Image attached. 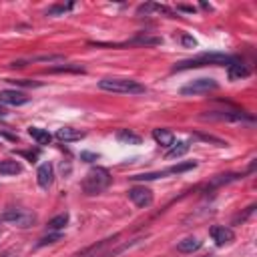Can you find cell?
Segmentation results:
<instances>
[{"label": "cell", "instance_id": "cell-1", "mask_svg": "<svg viewBox=\"0 0 257 257\" xmlns=\"http://www.w3.org/2000/svg\"><path fill=\"white\" fill-rule=\"evenodd\" d=\"M235 60V56L225 54V52H203L199 56H193L189 60H183L179 64H175V72L177 70H187V68H199V66H229Z\"/></svg>", "mask_w": 257, "mask_h": 257}, {"label": "cell", "instance_id": "cell-2", "mask_svg": "<svg viewBox=\"0 0 257 257\" xmlns=\"http://www.w3.org/2000/svg\"><path fill=\"white\" fill-rule=\"evenodd\" d=\"M110 181H112V177H110L108 169H104V167H92L84 175L80 187H82V193L84 195H98V193H102L110 185Z\"/></svg>", "mask_w": 257, "mask_h": 257}, {"label": "cell", "instance_id": "cell-3", "mask_svg": "<svg viewBox=\"0 0 257 257\" xmlns=\"http://www.w3.org/2000/svg\"><path fill=\"white\" fill-rule=\"evenodd\" d=\"M100 90L106 92H118V94H141L145 92V84L133 78H102L98 82Z\"/></svg>", "mask_w": 257, "mask_h": 257}, {"label": "cell", "instance_id": "cell-4", "mask_svg": "<svg viewBox=\"0 0 257 257\" xmlns=\"http://www.w3.org/2000/svg\"><path fill=\"white\" fill-rule=\"evenodd\" d=\"M0 221L4 223H10V225H16L20 229H28L36 223V215L28 209H20V207H12V209H6L2 215H0Z\"/></svg>", "mask_w": 257, "mask_h": 257}, {"label": "cell", "instance_id": "cell-5", "mask_svg": "<svg viewBox=\"0 0 257 257\" xmlns=\"http://www.w3.org/2000/svg\"><path fill=\"white\" fill-rule=\"evenodd\" d=\"M114 243H116V237L102 239V241H98L96 245H92V247H88V249L76 253L74 257H112V255H118L120 251H124V249L128 247V245H122V247L110 251V245H114Z\"/></svg>", "mask_w": 257, "mask_h": 257}, {"label": "cell", "instance_id": "cell-6", "mask_svg": "<svg viewBox=\"0 0 257 257\" xmlns=\"http://www.w3.org/2000/svg\"><path fill=\"white\" fill-rule=\"evenodd\" d=\"M219 88V82L215 78H195L191 80L189 84H185L181 88L183 94H205V92H211V90H217Z\"/></svg>", "mask_w": 257, "mask_h": 257}, {"label": "cell", "instance_id": "cell-7", "mask_svg": "<svg viewBox=\"0 0 257 257\" xmlns=\"http://www.w3.org/2000/svg\"><path fill=\"white\" fill-rule=\"evenodd\" d=\"M203 120H253L245 110H209L201 114Z\"/></svg>", "mask_w": 257, "mask_h": 257}, {"label": "cell", "instance_id": "cell-8", "mask_svg": "<svg viewBox=\"0 0 257 257\" xmlns=\"http://www.w3.org/2000/svg\"><path fill=\"white\" fill-rule=\"evenodd\" d=\"M128 199L137 207L145 209V207H149L153 203V191L147 189V187H133V189H128Z\"/></svg>", "mask_w": 257, "mask_h": 257}, {"label": "cell", "instance_id": "cell-9", "mask_svg": "<svg viewBox=\"0 0 257 257\" xmlns=\"http://www.w3.org/2000/svg\"><path fill=\"white\" fill-rule=\"evenodd\" d=\"M36 183L40 189H48L54 183V167L50 163H42L36 169Z\"/></svg>", "mask_w": 257, "mask_h": 257}, {"label": "cell", "instance_id": "cell-10", "mask_svg": "<svg viewBox=\"0 0 257 257\" xmlns=\"http://www.w3.org/2000/svg\"><path fill=\"white\" fill-rule=\"evenodd\" d=\"M0 102L10 104V106H22L28 102V96L20 90H12V88H4L0 90Z\"/></svg>", "mask_w": 257, "mask_h": 257}, {"label": "cell", "instance_id": "cell-11", "mask_svg": "<svg viewBox=\"0 0 257 257\" xmlns=\"http://www.w3.org/2000/svg\"><path fill=\"white\" fill-rule=\"evenodd\" d=\"M211 237H213V241L221 247V245L231 243V241L235 239V233H233V229H229V227H225V225H215V227H211Z\"/></svg>", "mask_w": 257, "mask_h": 257}, {"label": "cell", "instance_id": "cell-12", "mask_svg": "<svg viewBox=\"0 0 257 257\" xmlns=\"http://www.w3.org/2000/svg\"><path fill=\"white\" fill-rule=\"evenodd\" d=\"M227 72H229V78H231V80H241V78L249 76L247 64H245L243 60H237V58L227 66Z\"/></svg>", "mask_w": 257, "mask_h": 257}, {"label": "cell", "instance_id": "cell-13", "mask_svg": "<svg viewBox=\"0 0 257 257\" xmlns=\"http://www.w3.org/2000/svg\"><path fill=\"white\" fill-rule=\"evenodd\" d=\"M82 137H84V133H82V131H78V128H72V126H62V128H58V131H56V139H58V141H62V143L80 141Z\"/></svg>", "mask_w": 257, "mask_h": 257}, {"label": "cell", "instance_id": "cell-14", "mask_svg": "<svg viewBox=\"0 0 257 257\" xmlns=\"http://www.w3.org/2000/svg\"><path fill=\"white\" fill-rule=\"evenodd\" d=\"M20 173H22V165L18 161H12V159L0 161V175L12 177V175H20Z\"/></svg>", "mask_w": 257, "mask_h": 257}, {"label": "cell", "instance_id": "cell-15", "mask_svg": "<svg viewBox=\"0 0 257 257\" xmlns=\"http://www.w3.org/2000/svg\"><path fill=\"white\" fill-rule=\"evenodd\" d=\"M153 139L163 147H171L175 143V135L169 128H153Z\"/></svg>", "mask_w": 257, "mask_h": 257}, {"label": "cell", "instance_id": "cell-16", "mask_svg": "<svg viewBox=\"0 0 257 257\" xmlns=\"http://www.w3.org/2000/svg\"><path fill=\"white\" fill-rule=\"evenodd\" d=\"M28 135L38 143V145H48L52 141V135L46 131V128H40V126H28Z\"/></svg>", "mask_w": 257, "mask_h": 257}, {"label": "cell", "instance_id": "cell-17", "mask_svg": "<svg viewBox=\"0 0 257 257\" xmlns=\"http://www.w3.org/2000/svg\"><path fill=\"white\" fill-rule=\"evenodd\" d=\"M199 247H201V241L197 237H187V239H183V241L177 243V251L179 253H193Z\"/></svg>", "mask_w": 257, "mask_h": 257}, {"label": "cell", "instance_id": "cell-18", "mask_svg": "<svg viewBox=\"0 0 257 257\" xmlns=\"http://www.w3.org/2000/svg\"><path fill=\"white\" fill-rule=\"evenodd\" d=\"M116 141L122 143V145H141V137L128 128H122L116 133Z\"/></svg>", "mask_w": 257, "mask_h": 257}, {"label": "cell", "instance_id": "cell-19", "mask_svg": "<svg viewBox=\"0 0 257 257\" xmlns=\"http://www.w3.org/2000/svg\"><path fill=\"white\" fill-rule=\"evenodd\" d=\"M189 151V143L187 141H181V143H173L171 145V149L167 151V159H181L185 153Z\"/></svg>", "mask_w": 257, "mask_h": 257}, {"label": "cell", "instance_id": "cell-20", "mask_svg": "<svg viewBox=\"0 0 257 257\" xmlns=\"http://www.w3.org/2000/svg\"><path fill=\"white\" fill-rule=\"evenodd\" d=\"M66 225H68V213H60V215H56V217H52V219L48 221V231L58 233V231L64 229Z\"/></svg>", "mask_w": 257, "mask_h": 257}, {"label": "cell", "instance_id": "cell-21", "mask_svg": "<svg viewBox=\"0 0 257 257\" xmlns=\"http://www.w3.org/2000/svg\"><path fill=\"white\" fill-rule=\"evenodd\" d=\"M151 10H155V12H161V14H167V16H173V12L167 8V6H161V4H145V6H139V14H147V12H151Z\"/></svg>", "mask_w": 257, "mask_h": 257}, {"label": "cell", "instance_id": "cell-22", "mask_svg": "<svg viewBox=\"0 0 257 257\" xmlns=\"http://www.w3.org/2000/svg\"><path fill=\"white\" fill-rule=\"evenodd\" d=\"M46 72H84V68L80 64H58V66L48 68Z\"/></svg>", "mask_w": 257, "mask_h": 257}, {"label": "cell", "instance_id": "cell-23", "mask_svg": "<svg viewBox=\"0 0 257 257\" xmlns=\"http://www.w3.org/2000/svg\"><path fill=\"white\" fill-rule=\"evenodd\" d=\"M195 167H197V163H195V161L179 163V165H175V167L167 169V173H169V175H181V173H187V171H191V169H195Z\"/></svg>", "mask_w": 257, "mask_h": 257}, {"label": "cell", "instance_id": "cell-24", "mask_svg": "<svg viewBox=\"0 0 257 257\" xmlns=\"http://www.w3.org/2000/svg\"><path fill=\"white\" fill-rule=\"evenodd\" d=\"M72 8H74L72 2H68V4H54V6H50V8L46 10V14H48V16H58V14H64V12L72 10Z\"/></svg>", "mask_w": 257, "mask_h": 257}, {"label": "cell", "instance_id": "cell-25", "mask_svg": "<svg viewBox=\"0 0 257 257\" xmlns=\"http://www.w3.org/2000/svg\"><path fill=\"white\" fill-rule=\"evenodd\" d=\"M62 239V235L60 233H48V235H44L38 243H36V247H44V245H52V243H56V241H60Z\"/></svg>", "mask_w": 257, "mask_h": 257}, {"label": "cell", "instance_id": "cell-26", "mask_svg": "<svg viewBox=\"0 0 257 257\" xmlns=\"http://www.w3.org/2000/svg\"><path fill=\"white\" fill-rule=\"evenodd\" d=\"M32 60H36V62H64V56H60V54H48V56H36Z\"/></svg>", "mask_w": 257, "mask_h": 257}, {"label": "cell", "instance_id": "cell-27", "mask_svg": "<svg viewBox=\"0 0 257 257\" xmlns=\"http://www.w3.org/2000/svg\"><path fill=\"white\" fill-rule=\"evenodd\" d=\"M197 139H201V141H205V143H215L217 147H227L225 141H221V139H217V137H211V135H197Z\"/></svg>", "mask_w": 257, "mask_h": 257}, {"label": "cell", "instance_id": "cell-28", "mask_svg": "<svg viewBox=\"0 0 257 257\" xmlns=\"http://www.w3.org/2000/svg\"><path fill=\"white\" fill-rule=\"evenodd\" d=\"M181 42H183L185 46H191V48L197 46V40H195L193 36H189V34H183V36H181Z\"/></svg>", "mask_w": 257, "mask_h": 257}, {"label": "cell", "instance_id": "cell-29", "mask_svg": "<svg viewBox=\"0 0 257 257\" xmlns=\"http://www.w3.org/2000/svg\"><path fill=\"white\" fill-rule=\"evenodd\" d=\"M80 159L90 163V161H96V159H98V155H96V153H88V151H82V153H80Z\"/></svg>", "mask_w": 257, "mask_h": 257}, {"label": "cell", "instance_id": "cell-30", "mask_svg": "<svg viewBox=\"0 0 257 257\" xmlns=\"http://www.w3.org/2000/svg\"><path fill=\"white\" fill-rule=\"evenodd\" d=\"M10 82H14V84H18V86H40V82H28V80H10Z\"/></svg>", "mask_w": 257, "mask_h": 257}, {"label": "cell", "instance_id": "cell-31", "mask_svg": "<svg viewBox=\"0 0 257 257\" xmlns=\"http://www.w3.org/2000/svg\"><path fill=\"white\" fill-rule=\"evenodd\" d=\"M179 10H183V12H195L193 6H179Z\"/></svg>", "mask_w": 257, "mask_h": 257}, {"label": "cell", "instance_id": "cell-32", "mask_svg": "<svg viewBox=\"0 0 257 257\" xmlns=\"http://www.w3.org/2000/svg\"><path fill=\"white\" fill-rule=\"evenodd\" d=\"M0 257H18V255H14V253H10V251H8V253H2Z\"/></svg>", "mask_w": 257, "mask_h": 257}, {"label": "cell", "instance_id": "cell-33", "mask_svg": "<svg viewBox=\"0 0 257 257\" xmlns=\"http://www.w3.org/2000/svg\"><path fill=\"white\" fill-rule=\"evenodd\" d=\"M0 116H6V108H2V106H0Z\"/></svg>", "mask_w": 257, "mask_h": 257}]
</instances>
